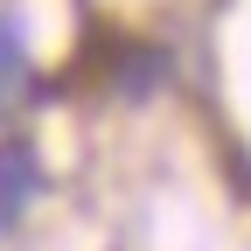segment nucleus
Segmentation results:
<instances>
[{
    "label": "nucleus",
    "instance_id": "2",
    "mask_svg": "<svg viewBox=\"0 0 251 251\" xmlns=\"http://www.w3.org/2000/svg\"><path fill=\"white\" fill-rule=\"evenodd\" d=\"M28 98V49H21V28L0 21V112H14Z\"/></svg>",
    "mask_w": 251,
    "mask_h": 251
},
{
    "label": "nucleus",
    "instance_id": "1",
    "mask_svg": "<svg viewBox=\"0 0 251 251\" xmlns=\"http://www.w3.org/2000/svg\"><path fill=\"white\" fill-rule=\"evenodd\" d=\"M42 188V161L28 140H0V230H14Z\"/></svg>",
    "mask_w": 251,
    "mask_h": 251
}]
</instances>
